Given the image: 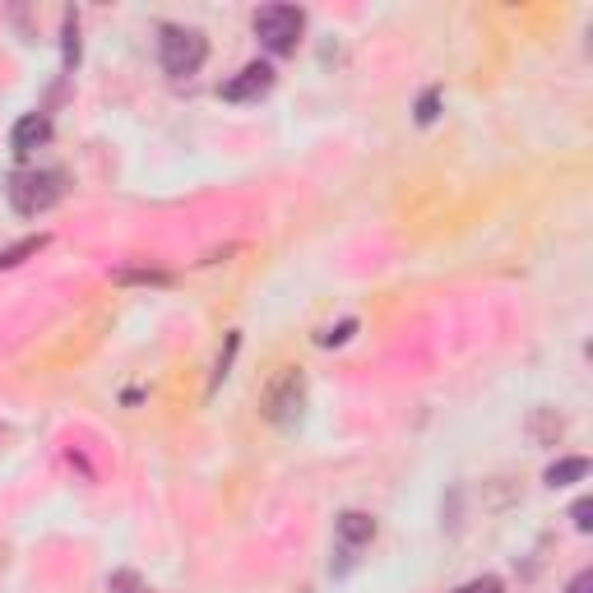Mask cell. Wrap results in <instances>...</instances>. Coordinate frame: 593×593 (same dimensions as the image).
I'll return each instance as SVG.
<instances>
[{"mask_svg":"<svg viewBox=\"0 0 593 593\" xmlns=\"http://www.w3.org/2000/svg\"><path fill=\"white\" fill-rule=\"evenodd\" d=\"M570 519H575V529H580V533H589L593 529V501H575Z\"/></svg>","mask_w":593,"mask_h":593,"instance_id":"5bb4252c","label":"cell"},{"mask_svg":"<svg viewBox=\"0 0 593 593\" xmlns=\"http://www.w3.org/2000/svg\"><path fill=\"white\" fill-rule=\"evenodd\" d=\"M121 283H167V274H153V269H126V274H116Z\"/></svg>","mask_w":593,"mask_h":593,"instance_id":"2e32d148","label":"cell"},{"mask_svg":"<svg viewBox=\"0 0 593 593\" xmlns=\"http://www.w3.org/2000/svg\"><path fill=\"white\" fill-rule=\"evenodd\" d=\"M42 246H47V237H24L19 246H10V251H0V269H14V265H24L28 255H38Z\"/></svg>","mask_w":593,"mask_h":593,"instance_id":"9c48e42d","label":"cell"},{"mask_svg":"<svg viewBox=\"0 0 593 593\" xmlns=\"http://www.w3.org/2000/svg\"><path fill=\"white\" fill-rule=\"evenodd\" d=\"M580 478H589V459H556L552 468L543 473V482L547 487H566V482H580Z\"/></svg>","mask_w":593,"mask_h":593,"instance_id":"ba28073f","label":"cell"},{"mask_svg":"<svg viewBox=\"0 0 593 593\" xmlns=\"http://www.w3.org/2000/svg\"><path fill=\"white\" fill-rule=\"evenodd\" d=\"M306 408V380L302 371H278L274 385L265 390V417L278 422V427H292Z\"/></svg>","mask_w":593,"mask_h":593,"instance_id":"277c9868","label":"cell"},{"mask_svg":"<svg viewBox=\"0 0 593 593\" xmlns=\"http://www.w3.org/2000/svg\"><path fill=\"white\" fill-rule=\"evenodd\" d=\"M107 593H144V580H139L135 570H116L112 580H107Z\"/></svg>","mask_w":593,"mask_h":593,"instance_id":"30bf717a","label":"cell"},{"mask_svg":"<svg viewBox=\"0 0 593 593\" xmlns=\"http://www.w3.org/2000/svg\"><path fill=\"white\" fill-rule=\"evenodd\" d=\"M455 593H505V584L496 580V575H482V580H468V584H459Z\"/></svg>","mask_w":593,"mask_h":593,"instance_id":"7c38bea8","label":"cell"},{"mask_svg":"<svg viewBox=\"0 0 593 593\" xmlns=\"http://www.w3.org/2000/svg\"><path fill=\"white\" fill-rule=\"evenodd\" d=\"M204 56H209L204 33H195V28H163V70L172 79L195 75L204 65Z\"/></svg>","mask_w":593,"mask_h":593,"instance_id":"3957f363","label":"cell"},{"mask_svg":"<svg viewBox=\"0 0 593 593\" xmlns=\"http://www.w3.org/2000/svg\"><path fill=\"white\" fill-rule=\"evenodd\" d=\"M269 89H274V70H269L265 61H251V65H241L218 93H223L228 102H260Z\"/></svg>","mask_w":593,"mask_h":593,"instance_id":"5b68a950","label":"cell"},{"mask_svg":"<svg viewBox=\"0 0 593 593\" xmlns=\"http://www.w3.org/2000/svg\"><path fill=\"white\" fill-rule=\"evenodd\" d=\"M566 593H593V570H580L575 580H570V589Z\"/></svg>","mask_w":593,"mask_h":593,"instance_id":"e0dca14e","label":"cell"},{"mask_svg":"<svg viewBox=\"0 0 593 593\" xmlns=\"http://www.w3.org/2000/svg\"><path fill=\"white\" fill-rule=\"evenodd\" d=\"M353 329H357V320H343L339 329H325V334H320V348H334V343H343L348 334H353Z\"/></svg>","mask_w":593,"mask_h":593,"instance_id":"9a60e30c","label":"cell"},{"mask_svg":"<svg viewBox=\"0 0 593 593\" xmlns=\"http://www.w3.org/2000/svg\"><path fill=\"white\" fill-rule=\"evenodd\" d=\"M306 28V14L297 5H265V10H255V38L265 42L274 56H288L297 47Z\"/></svg>","mask_w":593,"mask_h":593,"instance_id":"7a4b0ae2","label":"cell"},{"mask_svg":"<svg viewBox=\"0 0 593 593\" xmlns=\"http://www.w3.org/2000/svg\"><path fill=\"white\" fill-rule=\"evenodd\" d=\"M65 195V172H14L10 177V204L24 218L47 214Z\"/></svg>","mask_w":593,"mask_h":593,"instance_id":"6da1fadb","label":"cell"},{"mask_svg":"<svg viewBox=\"0 0 593 593\" xmlns=\"http://www.w3.org/2000/svg\"><path fill=\"white\" fill-rule=\"evenodd\" d=\"M79 61V19L75 14H65V65Z\"/></svg>","mask_w":593,"mask_h":593,"instance_id":"8fae6325","label":"cell"},{"mask_svg":"<svg viewBox=\"0 0 593 593\" xmlns=\"http://www.w3.org/2000/svg\"><path fill=\"white\" fill-rule=\"evenodd\" d=\"M376 538V519L362 515V510H348V515H339V543L343 547H362Z\"/></svg>","mask_w":593,"mask_h":593,"instance_id":"52a82bcc","label":"cell"},{"mask_svg":"<svg viewBox=\"0 0 593 593\" xmlns=\"http://www.w3.org/2000/svg\"><path fill=\"white\" fill-rule=\"evenodd\" d=\"M51 139V121L42 112H28V116H19L14 121V130H10V144H14V153H33V149H42Z\"/></svg>","mask_w":593,"mask_h":593,"instance_id":"8992f818","label":"cell"},{"mask_svg":"<svg viewBox=\"0 0 593 593\" xmlns=\"http://www.w3.org/2000/svg\"><path fill=\"white\" fill-rule=\"evenodd\" d=\"M436 107H441V93H436V89L422 93V102H417V121H422V126H431V121H436Z\"/></svg>","mask_w":593,"mask_h":593,"instance_id":"4fadbf2b","label":"cell"}]
</instances>
